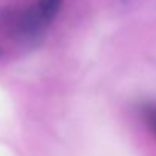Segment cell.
Returning a JSON list of instances; mask_svg holds the SVG:
<instances>
[{
  "mask_svg": "<svg viewBox=\"0 0 156 156\" xmlns=\"http://www.w3.org/2000/svg\"><path fill=\"white\" fill-rule=\"evenodd\" d=\"M63 0H38L37 2V9L40 12V16L43 17V20L46 22V25L49 26V23L55 19V16L58 14L60 8H61Z\"/></svg>",
  "mask_w": 156,
  "mask_h": 156,
  "instance_id": "1",
  "label": "cell"
},
{
  "mask_svg": "<svg viewBox=\"0 0 156 156\" xmlns=\"http://www.w3.org/2000/svg\"><path fill=\"white\" fill-rule=\"evenodd\" d=\"M139 113L142 121L147 124L150 132L156 136V104L153 103H144L139 106Z\"/></svg>",
  "mask_w": 156,
  "mask_h": 156,
  "instance_id": "2",
  "label": "cell"
},
{
  "mask_svg": "<svg viewBox=\"0 0 156 156\" xmlns=\"http://www.w3.org/2000/svg\"><path fill=\"white\" fill-rule=\"evenodd\" d=\"M121 2H127V0H121Z\"/></svg>",
  "mask_w": 156,
  "mask_h": 156,
  "instance_id": "3",
  "label": "cell"
}]
</instances>
